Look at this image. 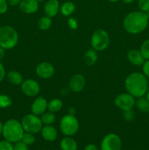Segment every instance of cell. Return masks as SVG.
<instances>
[{
  "label": "cell",
  "mask_w": 149,
  "mask_h": 150,
  "mask_svg": "<svg viewBox=\"0 0 149 150\" xmlns=\"http://www.w3.org/2000/svg\"><path fill=\"white\" fill-rule=\"evenodd\" d=\"M125 89L134 98H139L145 95L148 90V81L143 73L134 72L126 78Z\"/></svg>",
  "instance_id": "1"
},
{
  "label": "cell",
  "mask_w": 149,
  "mask_h": 150,
  "mask_svg": "<svg viewBox=\"0 0 149 150\" xmlns=\"http://www.w3.org/2000/svg\"><path fill=\"white\" fill-rule=\"evenodd\" d=\"M149 19L144 12L140 10L128 13L123 21V26L127 32L131 35H138L148 28Z\"/></svg>",
  "instance_id": "2"
},
{
  "label": "cell",
  "mask_w": 149,
  "mask_h": 150,
  "mask_svg": "<svg viewBox=\"0 0 149 150\" xmlns=\"http://www.w3.org/2000/svg\"><path fill=\"white\" fill-rule=\"evenodd\" d=\"M24 130L20 122L15 119H10L3 124L2 136L5 140L13 143L21 141Z\"/></svg>",
  "instance_id": "3"
},
{
  "label": "cell",
  "mask_w": 149,
  "mask_h": 150,
  "mask_svg": "<svg viewBox=\"0 0 149 150\" xmlns=\"http://www.w3.org/2000/svg\"><path fill=\"white\" fill-rule=\"evenodd\" d=\"M18 34L10 26H2L0 27V46L5 50L15 48L18 42Z\"/></svg>",
  "instance_id": "4"
},
{
  "label": "cell",
  "mask_w": 149,
  "mask_h": 150,
  "mask_svg": "<svg viewBox=\"0 0 149 150\" xmlns=\"http://www.w3.org/2000/svg\"><path fill=\"white\" fill-rule=\"evenodd\" d=\"M110 42V38L108 32L102 29H96L91 38V45L96 51H102L108 48Z\"/></svg>",
  "instance_id": "5"
},
{
  "label": "cell",
  "mask_w": 149,
  "mask_h": 150,
  "mask_svg": "<svg viewBox=\"0 0 149 150\" xmlns=\"http://www.w3.org/2000/svg\"><path fill=\"white\" fill-rule=\"evenodd\" d=\"M80 124L74 115L66 114L60 120L59 127L61 133L66 136H72L78 131Z\"/></svg>",
  "instance_id": "6"
},
{
  "label": "cell",
  "mask_w": 149,
  "mask_h": 150,
  "mask_svg": "<svg viewBox=\"0 0 149 150\" xmlns=\"http://www.w3.org/2000/svg\"><path fill=\"white\" fill-rule=\"evenodd\" d=\"M20 122L24 132L33 133V134H36L41 131V129L43 126L40 117L32 113L25 115Z\"/></svg>",
  "instance_id": "7"
},
{
  "label": "cell",
  "mask_w": 149,
  "mask_h": 150,
  "mask_svg": "<svg viewBox=\"0 0 149 150\" xmlns=\"http://www.w3.org/2000/svg\"><path fill=\"white\" fill-rule=\"evenodd\" d=\"M135 98L129 93H121L117 95L115 98V105L123 111L132 110L135 105Z\"/></svg>",
  "instance_id": "8"
},
{
  "label": "cell",
  "mask_w": 149,
  "mask_h": 150,
  "mask_svg": "<svg viewBox=\"0 0 149 150\" xmlns=\"http://www.w3.org/2000/svg\"><path fill=\"white\" fill-rule=\"evenodd\" d=\"M122 142L118 135L109 133L101 142V150H121Z\"/></svg>",
  "instance_id": "9"
},
{
  "label": "cell",
  "mask_w": 149,
  "mask_h": 150,
  "mask_svg": "<svg viewBox=\"0 0 149 150\" xmlns=\"http://www.w3.org/2000/svg\"><path fill=\"white\" fill-rule=\"evenodd\" d=\"M21 91L28 97H35L40 92V86L39 83L32 79L23 81L20 84Z\"/></svg>",
  "instance_id": "10"
},
{
  "label": "cell",
  "mask_w": 149,
  "mask_h": 150,
  "mask_svg": "<svg viewBox=\"0 0 149 150\" xmlns=\"http://www.w3.org/2000/svg\"><path fill=\"white\" fill-rule=\"evenodd\" d=\"M55 73V68L51 63L43 62L37 64L36 67V74L42 79H48L52 77Z\"/></svg>",
  "instance_id": "11"
},
{
  "label": "cell",
  "mask_w": 149,
  "mask_h": 150,
  "mask_svg": "<svg viewBox=\"0 0 149 150\" xmlns=\"http://www.w3.org/2000/svg\"><path fill=\"white\" fill-rule=\"evenodd\" d=\"M48 109V101L43 97H38L31 105V111L37 116H41Z\"/></svg>",
  "instance_id": "12"
},
{
  "label": "cell",
  "mask_w": 149,
  "mask_h": 150,
  "mask_svg": "<svg viewBox=\"0 0 149 150\" xmlns=\"http://www.w3.org/2000/svg\"><path fill=\"white\" fill-rule=\"evenodd\" d=\"M86 85V79L80 73H77L72 76L70 81V88L72 92L78 93L81 92Z\"/></svg>",
  "instance_id": "13"
},
{
  "label": "cell",
  "mask_w": 149,
  "mask_h": 150,
  "mask_svg": "<svg viewBox=\"0 0 149 150\" xmlns=\"http://www.w3.org/2000/svg\"><path fill=\"white\" fill-rule=\"evenodd\" d=\"M20 11L26 14H33L39 9V2L36 0H22L19 4Z\"/></svg>",
  "instance_id": "14"
},
{
  "label": "cell",
  "mask_w": 149,
  "mask_h": 150,
  "mask_svg": "<svg viewBox=\"0 0 149 150\" xmlns=\"http://www.w3.org/2000/svg\"><path fill=\"white\" fill-rule=\"evenodd\" d=\"M60 11V4L58 0H48L44 5L45 16L54 18Z\"/></svg>",
  "instance_id": "15"
},
{
  "label": "cell",
  "mask_w": 149,
  "mask_h": 150,
  "mask_svg": "<svg viewBox=\"0 0 149 150\" xmlns=\"http://www.w3.org/2000/svg\"><path fill=\"white\" fill-rule=\"evenodd\" d=\"M127 59L134 66H142L145 62V59L139 50L131 49L127 52Z\"/></svg>",
  "instance_id": "16"
},
{
  "label": "cell",
  "mask_w": 149,
  "mask_h": 150,
  "mask_svg": "<svg viewBox=\"0 0 149 150\" xmlns=\"http://www.w3.org/2000/svg\"><path fill=\"white\" fill-rule=\"evenodd\" d=\"M41 134L42 138L47 142H54L57 139L58 133L53 126L44 125L41 129Z\"/></svg>",
  "instance_id": "17"
},
{
  "label": "cell",
  "mask_w": 149,
  "mask_h": 150,
  "mask_svg": "<svg viewBox=\"0 0 149 150\" xmlns=\"http://www.w3.org/2000/svg\"><path fill=\"white\" fill-rule=\"evenodd\" d=\"M83 60L85 64H87L88 66H92L95 64L98 60L97 51L92 48L89 49L83 56Z\"/></svg>",
  "instance_id": "18"
},
{
  "label": "cell",
  "mask_w": 149,
  "mask_h": 150,
  "mask_svg": "<svg viewBox=\"0 0 149 150\" xmlns=\"http://www.w3.org/2000/svg\"><path fill=\"white\" fill-rule=\"evenodd\" d=\"M60 147L61 150H77V144L72 138L67 136L61 141Z\"/></svg>",
  "instance_id": "19"
},
{
  "label": "cell",
  "mask_w": 149,
  "mask_h": 150,
  "mask_svg": "<svg viewBox=\"0 0 149 150\" xmlns=\"http://www.w3.org/2000/svg\"><path fill=\"white\" fill-rule=\"evenodd\" d=\"M75 8L76 7L74 2L70 1H65L60 6V12L63 16L67 17L72 16L74 13Z\"/></svg>",
  "instance_id": "20"
},
{
  "label": "cell",
  "mask_w": 149,
  "mask_h": 150,
  "mask_svg": "<svg viewBox=\"0 0 149 150\" xmlns=\"http://www.w3.org/2000/svg\"><path fill=\"white\" fill-rule=\"evenodd\" d=\"M7 76L9 82L11 83L12 84L15 85V86L20 85L22 82L23 81L22 75L20 74V73L16 71V70H11V71L8 72Z\"/></svg>",
  "instance_id": "21"
},
{
  "label": "cell",
  "mask_w": 149,
  "mask_h": 150,
  "mask_svg": "<svg viewBox=\"0 0 149 150\" xmlns=\"http://www.w3.org/2000/svg\"><path fill=\"white\" fill-rule=\"evenodd\" d=\"M135 105L137 109L143 113H149V101L145 97L137 98L135 101Z\"/></svg>",
  "instance_id": "22"
},
{
  "label": "cell",
  "mask_w": 149,
  "mask_h": 150,
  "mask_svg": "<svg viewBox=\"0 0 149 150\" xmlns=\"http://www.w3.org/2000/svg\"><path fill=\"white\" fill-rule=\"evenodd\" d=\"M63 102L58 98H54L48 103V109L53 113L58 112L62 108Z\"/></svg>",
  "instance_id": "23"
},
{
  "label": "cell",
  "mask_w": 149,
  "mask_h": 150,
  "mask_svg": "<svg viewBox=\"0 0 149 150\" xmlns=\"http://www.w3.org/2000/svg\"><path fill=\"white\" fill-rule=\"evenodd\" d=\"M41 121L44 125H51L53 124L56 120L55 113H53L51 111H45L43 114L41 115Z\"/></svg>",
  "instance_id": "24"
},
{
  "label": "cell",
  "mask_w": 149,
  "mask_h": 150,
  "mask_svg": "<svg viewBox=\"0 0 149 150\" xmlns=\"http://www.w3.org/2000/svg\"><path fill=\"white\" fill-rule=\"evenodd\" d=\"M37 26L40 30H48L52 26V19H51V18L48 17L47 16H43L38 21Z\"/></svg>",
  "instance_id": "25"
},
{
  "label": "cell",
  "mask_w": 149,
  "mask_h": 150,
  "mask_svg": "<svg viewBox=\"0 0 149 150\" xmlns=\"http://www.w3.org/2000/svg\"><path fill=\"white\" fill-rule=\"evenodd\" d=\"M35 140H36L35 136H34L33 133H27V132H24L21 139V142L27 146H31V145L34 144Z\"/></svg>",
  "instance_id": "26"
},
{
  "label": "cell",
  "mask_w": 149,
  "mask_h": 150,
  "mask_svg": "<svg viewBox=\"0 0 149 150\" xmlns=\"http://www.w3.org/2000/svg\"><path fill=\"white\" fill-rule=\"evenodd\" d=\"M13 103L11 98L7 95H0V108H6L11 106Z\"/></svg>",
  "instance_id": "27"
},
{
  "label": "cell",
  "mask_w": 149,
  "mask_h": 150,
  "mask_svg": "<svg viewBox=\"0 0 149 150\" xmlns=\"http://www.w3.org/2000/svg\"><path fill=\"white\" fill-rule=\"evenodd\" d=\"M140 51L143 57H144L145 60L149 59V39L143 41L141 46H140Z\"/></svg>",
  "instance_id": "28"
},
{
  "label": "cell",
  "mask_w": 149,
  "mask_h": 150,
  "mask_svg": "<svg viewBox=\"0 0 149 150\" xmlns=\"http://www.w3.org/2000/svg\"><path fill=\"white\" fill-rule=\"evenodd\" d=\"M137 5L140 11L146 13L149 10V0H138Z\"/></svg>",
  "instance_id": "29"
},
{
  "label": "cell",
  "mask_w": 149,
  "mask_h": 150,
  "mask_svg": "<svg viewBox=\"0 0 149 150\" xmlns=\"http://www.w3.org/2000/svg\"><path fill=\"white\" fill-rule=\"evenodd\" d=\"M0 150H13V145L11 142L4 139L0 142Z\"/></svg>",
  "instance_id": "30"
},
{
  "label": "cell",
  "mask_w": 149,
  "mask_h": 150,
  "mask_svg": "<svg viewBox=\"0 0 149 150\" xmlns=\"http://www.w3.org/2000/svg\"><path fill=\"white\" fill-rule=\"evenodd\" d=\"M123 115H124V118L126 121L130 122L134 119V113L133 112L132 110H128V111H123Z\"/></svg>",
  "instance_id": "31"
},
{
  "label": "cell",
  "mask_w": 149,
  "mask_h": 150,
  "mask_svg": "<svg viewBox=\"0 0 149 150\" xmlns=\"http://www.w3.org/2000/svg\"><path fill=\"white\" fill-rule=\"evenodd\" d=\"M68 26H70V28L71 29H73V30H75L78 28V22L76 20L75 18L72 17H70L68 20Z\"/></svg>",
  "instance_id": "32"
},
{
  "label": "cell",
  "mask_w": 149,
  "mask_h": 150,
  "mask_svg": "<svg viewBox=\"0 0 149 150\" xmlns=\"http://www.w3.org/2000/svg\"><path fill=\"white\" fill-rule=\"evenodd\" d=\"M8 2L7 0H0V15H2L7 11Z\"/></svg>",
  "instance_id": "33"
},
{
  "label": "cell",
  "mask_w": 149,
  "mask_h": 150,
  "mask_svg": "<svg viewBox=\"0 0 149 150\" xmlns=\"http://www.w3.org/2000/svg\"><path fill=\"white\" fill-rule=\"evenodd\" d=\"M142 70L143 73L146 76L148 79H149V59L145 60L143 64L142 65Z\"/></svg>",
  "instance_id": "34"
},
{
  "label": "cell",
  "mask_w": 149,
  "mask_h": 150,
  "mask_svg": "<svg viewBox=\"0 0 149 150\" xmlns=\"http://www.w3.org/2000/svg\"><path fill=\"white\" fill-rule=\"evenodd\" d=\"M13 150H28V146L24 143L20 141L18 142L15 143L13 146Z\"/></svg>",
  "instance_id": "35"
},
{
  "label": "cell",
  "mask_w": 149,
  "mask_h": 150,
  "mask_svg": "<svg viewBox=\"0 0 149 150\" xmlns=\"http://www.w3.org/2000/svg\"><path fill=\"white\" fill-rule=\"evenodd\" d=\"M5 76H6L5 69H4V65L0 62V82H1L3 80H4Z\"/></svg>",
  "instance_id": "36"
},
{
  "label": "cell",
  "mask_w": 149,
  "mask_h": 150,
  "mask_svg": "<svg viewBox=\"0 0 149 150\" xmlns=\"http://www.w3.org/2000/svg\"><path fill=\"white\" fill-rule=\"evenodd\" d=\"M21 1L22 0H8V1H7V2H8V4H10V5L13 6V7H14V6L19 5Z\"/></svg>",
  "instance_id": "37"
},
{
  "label": "cell",
  "mask_w": 149,
  "mask_h": 150,
  "mask_svg": "<svg viewBox=\"0 0 149 150\" xmlns=\"http://www.w3.org/2000/svg\"><path fill=\"white\" fill-rule=\"evenodd\" d=\"M84 150H98V148L95 144H88L87 146L84 148Z\"/></svg>",
  "instance_id": "38"
},
{
  "label": "cell",
  "mask_w": 149,
  "mask_h": 150,
  "mask_svg": "<svg viewBox=\"0 0 149 150\" xmlns=\"http://www.w3.org/2000/svg\"><path fill=\"white\" fill-rule=\"evenodd\" d=\"M4 56H5V49L0 46V61L4 59Z\"/></svg>",
  "instance_id": "39"
},
{
  "label": "cell",
  "mask_w": 149,
  "mask_h": 150,
  "mask_svg": "<svg viewBox=\"0 0 149 150\" xmlns=\"http://www.w3.org/2000/svg\"><path fill=\"white\" fill-rule=\"evenodd\" d=\"M68 114H71V115H74V114H75V108H73V107H70L68 109Z\"/></svg>",
  "instance_id": "40"
},
{
  "label": "cell",
  "mask_w": 149,
  "mask_h": 150,
  "mask_svg": "<svg viewBox=\"0 0 149 150\" xmlns=\"http://www.w3.org/2000/svg\"><path fill=\"white\" fill-rule=\"evenodd\" d=\"M122 1L124 3H126V4H131V3H132L134 1V0H122Z\"/></svg>",
  "instance_id": "41"
},
{
  "label": "cell",
  "mask_w": 149,
  "mask_h": 150,
  "mask_svg": "<svg viewBox=\"0 0 149 150\" xmlns=\"http://www.w3.org/2000/svg\"><path fill=\"white\" fill-rule=\"evenodd\" d=\"M2 129H3V124L1 123V122L0 121V136L2 134Z\"/></svg>",
  "instance_id": "42"
},
{
  "label": "cell",
  "mask_w": 149,
  "mask_h": 150,
  "mask_svg": "<svg viewBox=\"0 0 149 150\" xmlns=\"http://www.w3.org/2000/svg\"><path fill=\"white\" fill-rule=\"evenodd\" d=\"M145 98H146V99H147L149 101V90H148L147 92H146V94H145Z\"/></svg>",
  "instance_id": "43"
},
{
  "label": "cell",
  "mask_w": 149,
  "mask_h": 150,
  "mask_svg": "<svg viewBox=\"0 0 149 150\" xmlns=\"http://www.w3.org/2000/svg\"><path fill=\"white\" fill-rule=\"evenodd\" d=\"M108 1H110V2H112V3H114V2H117V1H120V0H108Z\"/></svg>",
  "instance_id": "44"
},
{
  "label": "cell",
  "mask_w": 149,
  "mask_h": 150,
  "mask_svg": "<svg viewBox=\"0 0 149 150\" xmlns=\"http://www.w3.org/2000/svg\"><path fill=\"white\" fill-rule=\"evenodd\" d=\"M146 15H147V16H148V19H149V10L148 12H146Z\"/></svg>",
  "instance_id": "45"
},
{
  "label": "cell",
  "mask_w": 149,
  "mask_h": 150,
  "mask_svg": "<svg viewBox=\"0 0 149 150\" xmlns=\"http://www.w3.org/2000/svg\"><path fill=\"white\" fill-rule=\"evenodd\" d=\"M36 1H38V2H42V1H45V0H36Z\"/></svg>",
  "instance_id": "46"
},
{
  "label": "cell",
  "mask_w": 149,
  "mask_h": 150,
  "mask_svg": "<svg viewBox=\"0 0 149 150\" xmlns=\"http://www.w3.org/2000/svg\"><path fill=\"white\" fill-rule=\"evenodd\" d=\"M42 150H46V149H42Z\"/></svg>",
  "instance_id": "47"
}]
</instances>
